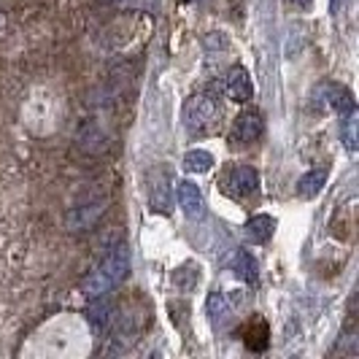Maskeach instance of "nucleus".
<instances>
[{"label": "nucleus", "mask_w": 359, "mask_h": 359, "mask_svg": "<svg viewBox=\"0 0 359 359\" xmlns=\"http://www.w3.org/2000/svg\"><path fill=\"white\" fill-rule=\"evenodd\" d=\"M324 184H327V170L324 168H319V170L313 168V170H308L306 176H300V181H297V195L306 200L316 198L324 189Z\"/></svg>", "instance_id": "obj_13"}, {"label": "nucleus", "mask_w": 359, "mask_h": 359, "mask_svg": "<svg viewBox=\"0 0 359 359\" xmlns=\"http://www.w3.org/2000/svg\"><path fill=\"white\" fill-rule=\"evenodd\" d=\"M205 313H208V319L219 327V324L224 322V319H230V313H233V306H230V300L224 297V294H208V303H205Z\"/></svg>", "instance_id": "obj_16"}, {"label": "nucleus", "mask_w": 359, "mask_h": 359, "mask_svg": "<svg viewBox=\"0 0 359 359\" xmlns=\"http://www.w3.org/2000/svg\"><path fill=\"white\" fill-rule=\"evenodd\" d=\"M222 90H224V97H230L233 103H246V100H252V79H249V71L246 68H233V71L224 76V84H222Z\"/></svg>", "instance_id": "obj_7"}, {"label": "nucleus", "mask_w": 359, "mask_h": 359, "mask_svg": "<svg viewBox=\"0 0 359 359\" xmlns=\"http://www.w3.org/2000/svg\"><path fill=\"white\" fill-rule=\"evenodd\" d=\"M341 138H343V144H346V149L354 154V151H357V144H359V114H357V108H354V111H348V114H343Z\"/></svg>", "instance_id": "obj_15"}, {"label": "nucleus", "mask_w": 359, "mask_h": 359, "mask_svg": "<svg viewBox=\"0 0 359 359\" xmlns=\"http://www.w3.org/2000/svg\"><path fill=\"white\" fill-rule=\"evenodd\" d=\"M106 214V198L97 195V192H90L79 200L73 208H68L65 214V227L71 233H81V230H90L92 224Z\"/></svg>", "instance_id": "obj_2"}, {"label": "nucleus", "mask_w": 359, "mask_h": 359, "mask_svg": "<svg viewBox=\"0 0 359 359\" xmlns=\"http://www.w3.org/2000/svg\"><path fill=\"white\" fill-rule=\"evenodd\" d=\"M87 319H90L95 332H108L111 324L116 322V311H114V306L108 303L106 297H97V300H92V306L87 308Z\"/></svg>", "instance_id": "obj_9"}, {"label": "nucleus", "mask_w": 359, "mask_h": 359, "mask_svg": "<svg viewBox=\"0 0 359 359\" xmlns=\"http://www.w3.org/2000/svg\"><path fill=\"white\" fill-rule=\"evenodd\" d=\"M265 133V122H262V114L259 111H243L235 116L233 127H230V144L235 146H246L259 141Z\"/></svg>", "instance_id": "obj_3"}, {"label": "nucleus", "mask_w": 359, "mask_h": 359, "mask_svg": "<svg viewBox=\"0 0 359 359\" xmlns=\"http://www.w3.org/2000/svg\"><path fill=\"white\" fill-rule=\"evenodd\" d=\"M149 200H151V208L168 214L170 211V189H168V173H154L151 179V189H149Z\"/></svg>", "instance_id": "obj_12"}, {"label": "nucleus", "mask_w": 359, "mask_h": 359, "mask_svg": "<svg viewBox=\"0 0 359 359\" xmlns=\"http://www.w3.org/2000/svg\"><path fill=\"white\" fill-rule=\"evenodd\" d=\"M97 268L103 270L108 278L119 287L127 278V273H130V249H127L125 243H116V246L103 257V262H100Z\"/></svg>", "instance_id": "obj_6"}, {"label": "nucleus", "mask_w": 359, "mask_h": 359, "mask_svg": "<svg viewBox=\"0 0 359 359\" xmlns=\"http://www.w3.org/2000/svg\"><path fill=\"white\" fill-rule=\"evenodd\" d=\"M222 187H224V192H227L230 198H246V195L257 192V187H259V173L254 170L252 165H238V168H233V170L224 176Z\"/></svg>", "instance_id": "obj_4"}, {"label": "nucleus", "mask_w": 359, "mask_h": 359, "mask_svg": "<svg viewBox=\"0 0 359 359\" xmlns=\"http://www.w3.org/2000/svg\"><path fill=\"white\" fill-rule=\"evenodd\" d=\"M294 6H311V0H292Z\"/></svg>", "instance_id": "obj_20"}, {"label": "nucleus", "mask_w": 359, "mask_h": 359, "mask_svg": "<svg viewBox=\"0 0 359 359\" xmlns=\"http://www.w3.org/2000/svg\"><path fill=\"white\" fill-rule=\"evenodd\" d=\"M187 3H200V0H187Z\"/></svg>", "instance_id": "obj_21"}, {"label": "nucleus", "mask_w": 359, "mask_h": 359, "mask_svg": "<svg viewBox=\"0 0 359 359\" xmlns=\"http://www.w3.org/2000/svg\"><path fill=\"white\" fill-rule=\"evenodd\" d=\"M273 230H276V219L268 214H257L246 222V238L252 243H268L273 238Z\"/></svg>", "instance_id": "obj_11"}, {"label": "nucleus", "mask_w": 359, "mask_h": 359, "mask_svg": "<svg viewBox=\"0 0 359 359\" xmlns=\"http://www.w3.org/2000/svg\"><path fill=\"white\" fill-rule=\"evenodd\" d=\"M219 119V100L211 92H198L187 100L184 106V125L192 133H205L211 130Z\"/></svg>", "instance_id": "obj_1"}, {"label": "nucleus", "mask_w": 359, "mask_h": 359, "mask_svg": "<svg viewBox=\"0 0 359 359\" xmlns=\"http://www.w3.org/2000/svg\"><path fill=\"white\" fill-rule=\"evenodd\" d=\"M176 200H179L181 211L189 219L200 222L205 216V200H203V192H200L195 181H179L176 184Z\"/></svg>", "instance_id": "obj_5"}, {"label": "nucleus", "mask_w": 359, "mask_h": 359, "mask_svg": "<svg viewBox=\"0 0 359 359\" xmlns=\"http://www.w3.org/2000/svg\"><path fill=\"white\" fill-rule=\"evenodd\" d=\"M114 289H116V284H114V281H111L100 268H95L92 273H87V276H84V281H81V292H84V297H87V300L108 297Z\"/></svg>", "instance_id": "obj_10"}, {"label": "nucleus", "mask_w": 359, "mask_h": 359, "mask_svg": "<svg viewBox=\"0 0 359 359\" xmlns=\"http://www.w3.org/2000/svg\"><path fill=\"white\" fill-rule=\"evenodd\" d=\"M0 22H3V19H0Z\"/></svg>", "instance_id": "obj_22"}, {"label": "nucleus", "mask_w": 359, "mask_h": 359, "mask_svg": "<svg viewBox=\"0 0 359 359\" xmlns=\"http://www.w3.org/2000/svg\"><path fill=\"white\" fill-rule=\"evenodd\" d=\"M76 144L87 154H103L108 144H111V138H108V133L97 122H84L81 130L76 133Z\"/></svg>", "instance_id": "obj_8"}, {"label": "nucleus", "mask_w": 359, "mask_h": 359, "mask_svg": "<svg viewBox=\"0 0 359 359\" xmlns=\"http://www.w3.org/2000/svg\"><path fill=\"white\" fill-rule=\"evenodd\" d=\"M233 268L238 270V276L246 281V284H257V278H259V268H257V259H254L249 252H243V249H238L233 259Z\"/></svg>", "instance_id": "obj_17"}, {"label": "nucleus", "mask_w": 359, "mask_h": 359, "mask_svg": "<svg viewBox=\"0 0 359 359\" xmlns=\"http://www.w3.org/2000/svg\"><path fill=\"white\" fill-rule=\"evenodd\" d=\"M184 168L189 173H208L214 168V157L208 151H203V149H192V151L184 154Z\"/></svg>", "instance_id": "obj_18"}, {"label": "nucleus", "mask_w": 359, "mask_h": 359, "mask_svg": "<svg viewBox=\"0 0 359 359\" xmlns=\"http://www.w3.org/2000/svg\"><path fill=\"white\" fill-rule=\"evenodd\" d=\"M341 6H343V0H332V14H338V11H341Z\"/></svg>", "instance_id": "obj_19"}, {"label": "nucleus", "mask_w": 359, "mask_h": 359, "mask_svg": "<svg viewBox=\"0 0 359 359\" xmlns=\"http://www.w3.org/2000/svg\"><path fill=\"white\" fill-rule=\"evenodd\" d=\"M324 92H327V106L332 108V111H338L341 116L348 114V111H354V95H351V90L330 84V87H324Z\"/></svg>", "instance_id": "obj_14"}]
</instances>
